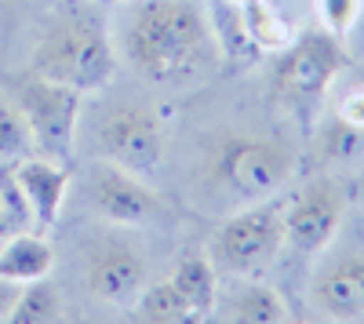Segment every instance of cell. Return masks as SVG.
I'll return each instance as SVG.
<instances>
[{
  "label": "cell",
  "instance_id": "cell-1",
  "mask_svg": "<svg viewBox=\"0 0 364 324\" xmlns=\"http://www.w3.org/2000/svg\"><path fill=\"white\" fill-rule=\"evenodd\" d=\"M124 51L157 87H197L219 66L215 29L193 0H139L124 29Z\"/></svg>",
  "mask_w": 364,
  "mask_h": 324
},
{
  "label": "cell",
  "instance_id": "cell-2",
  "mask_svg": "<svg viewBox=\"0 0 364 324\" xmlns=\"http://www.w3.org/2000/svg\"><path fill=\"white\" fill-rule=\"evenodd\" d=\"M33 70L77 87L80 95L102 92L117 73V55L106 26L95 18H66L51 26L33 55Z\"/></svg>",
  "mask_w": 364,
  "mask_h": 324
},
{
  "label": "cell",
  "instance_id": "cell-3",
  "mask_svg": "<svg viewBox=\"0 0 364 324\" xmlns=\"http://www.w3.org/2000/svg\"><path fill=\"white\" fill-rule=\"evenodd\" d=\"M208 171L219 190L237 200L259 204L273 197L291 175V153L281 142L259 135H223L211 142Z\"/></svg>",
  "mask_w": 364,
  "mask_h": 324
},
{
  "label": "cell",
  "instance_id": "cell-4",
  "mask_svg": "<svg viewBox=\"0 0 364 324\" xmlns=\"http://www.w3.org/2000/svg\"><path fill=\"white\" fill-rule=\"evenodd\" d=\"M11 102L22 109L29 131H33V146L51 157L70 164L73 146H77V124H80V106L84 95L70 84H58L37 70H29L15 80Z\"/></svg>",
  "mask_w": 364,
  "mask_h": 324
},
{
  "label": "cell",
  "instance_id": "cell-5",
  "mask_svg": "<svg viewBox=\"0 0 364 324\" xmlns=\"http://www.w3.org/2000/svg\"><path fill=\"white\" fill-rule=\"evenodd\" d=\"M343 70L346 55L336 33H302L281 48V58L273 66V95L295 113H310Z\"/></svg>",
  "mask_w": 364,
  "mask_h": 324
},
{
  "label": "cell",
  "instance_id": "cell-6",
  "mask_svg": "<svg viewBox=\"0 0 364 324\" xmlns=\"http://www.w3.org/2000/svg\"><path fill=\"white\" fill-rule=\"evenodd\" d=\"M284 244V215L277 204L255 208L226 219L211 237V262L226 274H255L281 252Z\"/></svg>",
  "mask_w": 364,
  "mask_h": 324
},
{
  "label": "cell",
  "instance_id": "cell-7",
  "mask_svg": "<svg viewBox=\"0 0 364 324\" xmlns=\"http://www.w3.org/2000/svg\"><path fill=\"white\" fill-rule=\"evenodd\" d=\"M99 150H102L106 164H117L135 175H154L164 161L161 117L139 102L113 106L106 113V121L99 124Z\"/></svg>",
  "mask_w": 364,
  "mask_h": 324
},
{
  "label": "cell",
  "instance_id": "cell-8",
  "mask_svg": "<svg viewBox=\"0 0 364 324\" xmlns=\"http://www.w3.org/2000/svg\"><path fill=\"white\" fill-rule=\"evenodd\" d=\"M91 208L113 226H146L164 215V197L146 183V175L106 164L91 183Z\"/></svg>",
  "mask_w": 364,
  "mask_h": 324
},
{
  "label": "cell",
  "instance_id": "cell-9",
  "mask_svg": "<svg viewBox=\"0 0 364 324\" xmlns=\"http://www.w3.org/2000/svg\"><path fill=\"white\" fill-rule=\"evenodd\" d=\"M87 291L109 306H132L149 284V262L128 241H102L87 255Z\"/></svg>",
  "mask_w": 364,
  "mask_h": 324
},
{
  "label": "cell",
  "instance_id": "cell-10",
  "mask_svg": "<svg viewBox=\"0 0 364 324\" xmlns=\"http://www.w3.org/2000/svg\"><path fill=\"white\" fill-rule=\"evenodd\" d=\"M346 197L336 183H317L302 193L284 215V244L299 255H317L343 222Z\"/></svg>",
  "mask_w": 364,
  "mask_h": 324
},
{
  "label": "cell",
  "instance_id": "cell-11",
  "mask_svg": "<svg viewBox=\"0 0 364 324\" xmlns=\"http://www.w3.org/2000/svg\"><path fill=\"white\" fill-rule=\"evenodd\" d=\"M18 193L41 230H51L63 215V204L70 193V164L51 161V157H22L15 168Z\"/></svg>",
  "mask_w": 364,
  "mask_h": 324
},
{
  "label": "cell",
  "instance_id": "cell-12",
  "mask_svg": "<svg viewBox=\"0 0 364 324\" xmlns=\"http://www.w3.org/2000/svg\"><path fill=\"white\" fill-rule=\"evenodd\" d=\"M314 303L336 320L364 317V255H343L324 266L314 284Z\"/></svg>",
  "mask_w": 364,
  "mask_h": 324
},
{
  "label": "cell",
  "instance_id": "cell-13",
  "mask_svg": "<svg viewBox=\"0 0 364 324\" xmlns=\"http://www.w3.org/2000/svg\"><path fill=\"white\" fill-rule=\"evenodd\" d=\"M55 266V252L48 244L44 233H29V230H15L8 233L4 248H0V277L11 284H29L48 277Z\"/></svg>",
  "mask_w": 364,
  "mask_h": 324
},
{
  "label": "cell",
  "instance_id": "cell-14",
  "mask_svg": "<svg viewBox=\"0 0 364 324\" xmlns=\"http://www.w3.org/2000/svg\"><path fill=\"white\" fill-rule=\"evenodd\" d=\"M168 281L175 284L178 296L186 299L193 320H204L211 313V306H215V262H211V259H204L197 252L182 255Z\"/></svg>",
  "mask_w": 364,
  "mask_h": 324
},
{
  "label": "cell",
  "instance_id": "cell-15",
  "mask_svg": "<svg viewBox=\"0 0 364 324\" xmlns=\"http://www.w3.org/2000/svg\"><path fill=\"white\" fill-rule=\"evenodd\" d=\"M63 317H66V303L48 277L22 284L18 296H15V306L8 313L11 324H51V320H63Z\"/></svg>",
  "mask_w": 364,
  "mask_h": 324
},
{
  "label": "cell",
  "instance_id": "cell-16",
  "mask_svg": "<svg viewBox=\"0 0 364 324\" xmlns=\"http://www.w3.org/2000/svg\"><path fill=\"white\" fill-rule=\"evenodd\" d=\"M135 320H149V324H175V320H193L186 299L175 291V284L164 277L157 284H146V291L132 303Z\"/></svg>",
  "mask_w": 364,
  "mask_h": 324
},
{
  "label": "cell",
  "instance_id": "cell-17",
  "mask_svg": "<svg viewBox=\"0 0 364 324\" xmlns=\"http://www.w3.org/2000/svg\"><path fill=\"white\" fill-rule=\"evenodd\" d=\"M230 320H237V324H277V320H288V310H284V299L273 288L252 284L248 291H240L233 299Z\"/></svg>",
  "mask_w": 364,
  "mask_h": 324
},
{
  "label": "cell",
  "instance_id": "cell-18",
  "mask_svg": "<svg viewBox=\"0 0 364 324\" xmlns=\"http://www.w3.org/2000/svg\"><path fill=\"white\" fill-rule=\"evenodd\" d=\"M245 11V26H248V33L252 40L259 44V51H281L288 40H291V29L284 26V18L273 11L269 4H262V0H255V4H245L240 8Z\"/></svg>",
  "mask_w": 364,
  "mask_h": 324
},
{
  "label": "cell",
  "instance_id": "cell-19",
  "mask_svg": "<svg viewBox=\"0 0 364 324\" xmlns=\"http://www.w3.org/2000/svg\"><path fill=\"white\" fill-rule=\"evenodd\" d=\"M33 150V131H29L26 117L15 102H0V157L22 161Z\"/></svg>",
  "mask_w": 364,
  "mask_h": 324
},
{
  "label": "cell",
  "instance_id": "cell-20",
  "mask_svg": "<svg viewBox=\"0 0 364 324\" xmlns=\"http://www.w3.org/2000/svg\"><path fill=\"white\" fill-rule=\"evenodd\" d=\"M26 222H33V219H29V208H26V200L18 193L15 171L8 175L4 168H0V241L15 230H26Z\"/></svg>",
  "mask_w": 364,
  "mask_h": 324
},
{
  "label": "cell",
  "instance_id": "cell-21",
  "mask_svg": "<svg viewBox=\"0 0 364 324\" xmlns=\"http://www.w3.org/2000/svg\"><path fill=\"white\" fill-rule=\"evenodd\" d=\"M360 150H364V131H360V124L346 121V117L324 131V153L328 157H353Z\"/></svg>",
  "mask_w": 364,
  "mask_h": 324
},
{
  "label": "cell",
  "instance_id": "cell-22",
  "mask_svg": "<svg viewBox=\"0 0 364 324\" xmlns=\"http://www.w3.org/2000/svg\"><path fill=\"white\" fill-rule=\"evenodd\" d=\"M317 4H321V18L328 26V33H346L360 11V0H317Z\"/></svg>",
  "mask_w": 364,
  "mask_h": 324
},
{
  "label": "cell",
  "instance_id": "cell-23",
  "mask_svg": "<svg viewBox=\"0 0 364 324\" xmlns=\"http://www.w3.org/2000/svg\"><path fill=\"white\" fill-rule=\"evenodd\" d=\"M15 296H18V284H11V281L0 277V320H8V313H11V306H15Z\"/></svg>",
  "mask_w": 364,
  "mask_h": 324
},
{
  "label": "cell",
  "instance_id": "cell-24",
  "mask_svg": "<svg viewBox=\"0 0 364 324\" xmlns=\"http://www.w3.org/2000/svg\"><path fill=\"white\" fill-rule=\"evenodd\" d=\"M237 4H240V8H245V4H255V0H237Z\"/></svg>",
  "mask_w": 364,
  "mask_h": 324
}]
</instances>
